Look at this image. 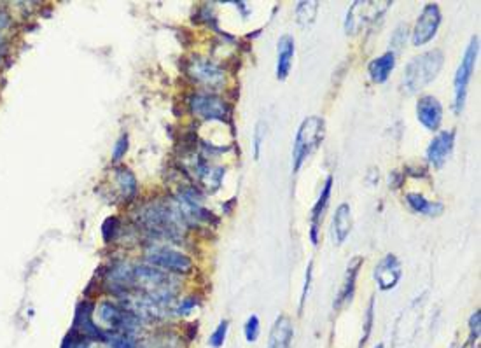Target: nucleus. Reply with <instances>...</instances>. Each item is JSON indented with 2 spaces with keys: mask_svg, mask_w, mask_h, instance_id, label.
I'll list each match as a JSON object with an SVG mask.
<instances>
[{
  "mask_svg": "<svg viewBox=\"0 0 481 348\" xmlns=\"http://www.w3.org/2000/svg\"><path fill=\"white\" fill-rule=\"evenodd\" d=\"M138 228L144 229L149 236L165 238V240H181V228L184 224L181 214L168 203L144 205L137 214Z\"/></svg>",
  "mask_w": 481,
  "mask_h": 348,
  "instance_id": "obj_1",
  "label": "nucleus"
},
{
  "mask_svg": "<svg viewBox=\"0 0 481 348\" xmlns=\"http://www.w3.org/2000/svg\"><path fill=\"white\" fill-rule=\"evenodd\" d=\"M444 64V54L441 49H431L415 56L408 61L403 76V88L408 95L418 93L422 88L431 84L438 78Z\"/></svg>",
  "mask_w": 481,
  "mask_h": 348,
  "instance_id": "obj_2",
  "label": "nucleus"
},
{
  "mask_svg": "<svg viewBox=\"0 0 481 348\" xmlns=\"http://www.w3.org/2000/svg\"><path fill=\"white\" fill-rule=\"evenodd\" d=\"M326 123L321 116H310L299 124L292 148V172H299L304 161L311 152L317 151L321 142L324 140Z\"/></svg>",
  "mask_w": 481,
  "mask_h": 348,
  "instance_id": "obj_3",
  "label": "nucleus"
},
{
  "mask_svg": "<svg viewBox=\"0 0 481 348\" xmlns=\"http://www.w3.org/2000/svg\"><path fill=\"white\" fill-rule=\"evenodd\" d=\"M394 2L385 0V2H374V0H357L350 6L345 20V32L348 35H355L359 32L366 30L373 23H376Z\"/></svg>",
  "mask_w": 481,
  "mask_h": 348,
  "instance_id": "obj_4",
  "label": "nucleus"
},
{
  "mask_svg": "<svg viewBox=\"0 0 481 348\" xmlns=\"http://www.w3.org/2000/svg\"><path fill=\"white\" fill-rule=\"evenodd\" d=\"M478 56H480V37L478 35H475V37L471 39V42H469L464 56H462V61H461V65H458L457 74H455V79H453L455 114H461V112L464 111L465 98H468L469 80H471L473 78V72H475V65H476V60H478Z\"/></svg>",
  "mask_w": 481,
  "mask_h": 348,
  "instance_id": "obj_5",
  "label": "nucleus"
},
{
  "mask_svg": "<svg viewBox=\"0 0 481 348\" xmlns=\"http://www.w3.org/2000/svg\"><path fill=\"white\" fill-rule=\"evenodd\" d=\"M146 263L153 268H160L170 273H189L193 261L182 252L170 247H153L146 252Z\"/></svg>",
  "mask_w": 481,
  "mask_h": 348,
  "instance_id": "obj_6",
  "label": "nucleus"
},
{
  "mask_svg": "<svg viewBox=\"0 0 481 348\" xmlns=\"http://www.w3.org/2000/svg\"><path fill=\"white\" fill-rule=\"evenodd\" d=\"M189 109L205 121H226L231 116L230 105L214 93H194L189 98Z\"/></svg>",
  "mask_w": 481,
  "mask_h": 348,
  "instance_id": "obj_7",
  "label": "nucleus"
},
{
  "mask_svg": "<svg viewBox=\"0 0 481 348\" xmlns=\"http://www.w3.org/2000/svg\"><path fill=\"white\" fill-rule=\"evenodd\" d=\"M184 71L194 83L203 84V86L210 88V90H219L224 84V80H226L222 68L218 67L214 61L207 60V58H191V60L186 61Z\"/></svg>",
  "mask_w": 481,
  "mask_h": 348,
  "instance_id": "obj_8",
  "label": "nucleus"
},
{
  "mask_svg": "<svg viewBox=\"0 0 481 348\" xmlns=\"http://www.w3.org/2000/svg\"><path fill=\"white\" fill-rule=\"evenodd\" d=\"M439 25H441V11H439V7L436 4H427L422 9L417 25L413 28V35H411L413 46L420 47L431 42L436 37V34H438Z\"/></svg>",
  "mask_w": 481,
  "mask_h": 348,
  "instance_id": "obj_9",
  "label": "nucleus"
},
{
  "mask_svg": "<svg viewBox=\"0 0 481 348\" xmlns=\"http://www.w3.org/2000/svg\"><path fill=\"white\" fill-rule=\"evenodd\" d=\"M374 280H376L378 289L380 291H391V289L398 287L399 280L403 277L401 263L394 254H387L380 263L376 265L373 273Z\"/></svg>",
  "mask_w": 481,
  "mask_h": 348,
  "instance_id": "obj_10",
  "label": "nucleus"
},
{
  "mask_svg": "<svg viewBox=\"0 0 481 348\" xmlns=\"http://www.w3.org/2000/svg\"><path fill=\"white\" fill-rule=\"evenodd\" d=\"M417 117L429 131H438L443 121V107L439 100L431 95L420 97L417 102Z\"/></svg>",
  "mask_w": 481,
  "mask_h": 348,
  "instance_id": "obj_11",
  "label": "nucleus"
},
{
  "mask_svg": "<svg viewBox=\"0 0 481 348\" xmlns=\"http://www.w3.org/2000/svg\"><path fill=\"white\" fill-rule=\"evenodd\" d=\"M455 145V130L450 131H439L434 138L429 144L427 152V161L432 164L434 168H441L444 164V161L448 160V156L451 155Z\"/></svg>",
  "mask_w": 481,
  "mask_h": 348,
  "instance_id": "obj_12",
  "label": "nucleus"
},
{
  "mask_svg": "<svg viewBox=\"0 0 481 348\" xmlns=\"http://www.w3.org/2000/svg\"><path fill=\"white\" fill-rule=\"evenodd\" d=\"M331 189H333V177L329 175V177L326 179L324 186H322V191H321V196H319L317 203H315L314 208H311L310 238L314 245L319 244V226H321L322 217H324V212H326V208H328L329 198H331Z\"/></svg>",
  "mask_w": 481,
  "mask_h": 348,
  "instance_id": "obj_13",
  "label": "nucleus"
},
{
  "mask_svg": "<svg viewBox=\"0 0 481 348\" xmlns=\"http://www.w3.org/2000/svg\"><path fill=\"white\" fill-rule=\"evenodd\" d=\"M292 58H295V39L291 35H282L277 47V79L285 80L291 74Z\"/></svg>",
  "mask_w": 481,
  "mask_h": 348,
  "instance_id": "obj_14",
  "label": "nucleus"
},
{
  "mask_svg": "<svg viewBox=\"0 0 481 348\" xmlns=\"http://www.w3.org/2000/svg\"><path fill=\"white\" fill-rule=\"evenodd\" d=\"M361 266H362V258H354L350 261V265H348L347 273H345V278H343V285H341L340 292H338L336 299H334V308L336 310H340L341 306H343L345 303L350 301L352 296H354L355 280H357V275H359V270H361Z\"/></svg>",
  "mask_w": 481,
  "mask_h": 348,
  "instance_id": "obj_15",
  "label": "nucleus"
},
{
  "mask_svg": "<svg viewBox=\"0 0 481 348\" xmlns=\"http://www.w3.org/2000/svg\"><path fill=\"white\" fill-rule=\"evenodd\" d=\"M292 336H295L292 322L285 315H282V317L275 320L273 328H271L268 348H291Z\"/></svg>",
  "mask_w": 481,
  "mask_h": 348,
  "instance_id": "obj_16",
  "label": "nucleus"
},
{
  "mask_svg": "<svg viewBox=\"0 0 481 348\" xmlns=\"http://www.w3.org/2000/svg\"><path fill=\"white\" fill-rule=\"evenodd\" d=\"M352 232V212L348 203H341L336 208L333 217V240L336 245H341Z\"/></svg>",
  "mask_w": 481,
  "mask_h": 348,
  "instance_id": "obj_17",
  "label": "nucleus"
},
{
  "mask_svg": "<svg viewBox=\"0 0 481 348\" xmlns=\"http://www.w3.org/2000/svg\"><path fill=\"white\" fill-rule=\"evenodd\" d=\"M394 67H396V54L392 53V51H387V53H384L381 56L374 58V60L368 65L369 78L373 79L376 84L385 83V80L391 78Z\"/></svg>",
  "mask_w": 481,
  "mask_h": 348,
  "instance_id": "obj_18",
  "label": "nucleus"
},
{
  "mask_svg": "<svg viewBox=\"0 0 481 348\" xmlns=\"http://www.w3.org/2000/svg\"><path fill=\"white\" fill-rule=\"evenodd\" d=\"M405 200H406V203L411 207V210L422 215H429V217H438V215H441L444 210L443 203L425 200V198L418 193H408Z\"/></svg>",
  "mask_w": 481,
  "mask_h": 348,
  "instance_id": "obj_19",
  "label": "nucleus"
},
{
  "mask_svg": "<svg viewBox=\"0 0 481 348\" xmlns=\"http://www.w3.org/2000/svg\"><path fill=\"white\" fill-rule=\"evenodd\" d=\"M116 184H117V189H119L121 198H123L124 201H130L138 191L137 179H135V175L131 174L130 168H124V167L116 168Z\"/></svg>",
  "mask_w": 481,
  "mask_h": 348,
  "instance_id": "obj_20",
  "label": "nucleus"
},
{
  "mask_svg": "<svg viewBox=\"0 0 481 348\" xmlns=\"http://www.w3.org/2000/svg\"><path fill=\"white\" fill-rule=\"evenodd\" d=\"M319 2H297L296 7V20L299 25H310L314 23L315 16H317Z\"/></svg>",
  "mask_w": 481,
  "mask_h": 348,
  "instance_id": "obj_21",
  "label": "nucleus"
},
{
  "mask_svg": "<svg viewBox=\"0 0 481 348\" xmlns=\"http://www.w3.org/2000/svg\"><path fill=\"white\" fill-rule=\"evenodd\" d=\"M119 228H121V222L116 215L105 219L104 224H102V236H104L105 244H111V241L116 240L117 233H119Z\"/></svg>",
  "mask_w": 481,
  "mask_h": 348,
  "instance_id": "obj_22",
  "label": "nucleus"
},
{
  "mask_svg": "<svg viewBox=\"0 0 481 348\" xmlns=\"http://www.w3.org/2000/svg\"><path fill=\"white\" fill-rule=\"evenodd\" d=\"M109 347L111 348H138V342L135 336L124 335V332H116L109 340Z\"/></svg>",
  "mask_w": 481,
  "mask_h": 348,
  "instance_id": "obj_23",
  "label": "nucleus"
},
{
  "mask_svg": "<svg viewBox=\"0 0 481 348\" xmlns=\"http://www.w3.org/2000/svg\"><path fill=\"white\" fill-rule=\"evenodd\" d=\"M408 40V25L401 23L396 27V30L392 32L391 35V47H392V53L396 54V51H401L403 47H405Z\"/></svg>",
  "mask_w": 481,
  "mask_h": 348,
  "instance_id": "obj_24",
  "label": "nucleus"
},
{
  "mask_svg": "<svg viewBox=\"0 0 481 348\" xmlns=\"http://www.w3.org/2000/svg\"><path fill=\"white\" fill-rule=\"evenodd\" d=\"M373 318H374V298H371L368 308H366L364 331H362V338H361V343H359V348L364 347L366 342H368V338H369V335H371V329H373Z\"/></svg>",
  "mask_w": 481,
  "mask_h": 348,
  "instance_id": "obj_25",
  "label": "nucleus"
},
{
  "mask_svg": "<svg viewBox=\"0 0 481 348\" xmlns=\"http://www.w3.org/2000/svg\"><path fill=\"white\" fill-rule=\"evenodd\" d=\"M245 338H247L249 343H254L258 342L259 338V317L258 315H251V317L247 318V322H245Z\"/></svg>",
  "mask_w": 481,
  "mask_h": 348,
  "instance_id": "obj_26",
  "label": "nucleus"
},
{
  "mask_svg": "<svg viewBox=\"0 0 481 348\" xmlns=\"http://www.w3.org/2000/svg\"><path fill=\"white\" fill-rule=\"evenodd\" d=\"M227 335V320L219 322L218 329L210 335V340H208V345L212 348H221L224 345V340H226Z\"/></svg>",
  "mask_w": 481,
  "mask_h": 348,
  "instance_id": "obj_27",
  "label": "nucleus"
},
{
  "mask_svg": "<svg viewBox=\"0 0 481 348\" xmlns=\"http://www.w3.org/2000/svg\"><path fill=\"white\" fill-rule=\"evenodd\" d=\"M130 138H128L126 133L121 135L119 138H117V142L114 144V151H112V161L114 163H117V161H121L124 157V155L128 152V148H130Z\"/></svg>",
  "mask_w": 481,
  "mask_h": 348,
  "instance_id": "obj_28",
  "label": "nucleus"
},
{
  "mask_svg": "<svg viewBox=\"0 0 481 348\" xmlns=\"http://www.w3.org/2000/svg\"><path fill=\"white\" fill-rule=\"evenodd\" d=\"M264 137H266V124L261 121V123H258V126H256L254 137H252V145H254V160H259L261 145H263Z\"/></svg>",
  "mask_w": 481,
  "mask_h": 348,
  "instance_id": "obj_29",
  "label": "nucleus"
},
{
  "mask_svg": "<svg viewBox=\"0 0 481 348\" xmlns=\"http://www.w3.org/2000/svg\"><path fill=\"white\" fill-rule=\"evenodd\" d=\"M198 306V299L194 298V296H191V298H186L182 299L181 303H179V306H175L174 311L175 315H187L191 313V310H194Z\"/></svg>",
  "mask_w": 481,
  "mask_h": 348,
  "instance_id": "obj_30",
  "label": "nucleus"
},
{
  "mask_svg": "<svg viewBox=\"0 0 481 348\" xmlns=\"http://www.w3.org/2000/svg\"><path fill=\"white\" fill-rule=\"evenodd\" d=\"M469 329H471V342H476L480 338V329H481V311L476 310L475 313L469 318Z\"/></svg>",
  "mask_w": 481,
  "mask_h": 348,
  "instance_id": "obj_31",
  "label": "nucleus"
},
{
  "mask_svg": "<svg viewBox=\"0 0 481 348\" xmlns=\"http://www.w3.org/2000/svg\"><path fill=\"white\" fill-rule=\"evenodd\" d=\"M311 271H314V261L308 263V268H307V278H304V285H303V292H301V303H299V311L303 310L304 306V301H307V294H308V289H310V282H311Z\"/></svg>",
  "mask_w": 481,
  "mask_h": 348,
  "instance_id": "obj_32",
  "label": "nucleus"
},
{
  "mask_svg": "<svg viewBox=\"0 0 481 348\" xmlns=\"http://www.w3.org/2000/svg\"><path fill=\"white\" fill-rule=\"evenodd\" d=\"M11 20L9 16H7V13H4L2 9H0V30H6L7 27H9Z\"/></svg>",
  "mask_w": 481,
  "mask_h": 348,
  "instance_id": "obj_33",
  "label": "nucleus"
},
{
  "mask_svg": "<svg viewBox=\"0 0 481 348\" xmlns=\"http://www.w3.org/2000/svg\"><path fill=\"white\" fill-rule=\"evenodd\" d=\"M374 348H385V347H384V343H380V345H376Z\"/></svg>",
  "mask_w": 481,
  "mask_h": 348,
  "instance_id": "obj_34",
  "label": "nucleus"
},
{
  "mask_svg": "<svg viewBox=\"0 0 481 348\" xmlns=\"http://www.w3.org/2000/svg\"><path fill=\"white\" fill-rule=\"evenodd\" d=\"M0 58H2V54H0Z\"/></svg>",
  "mask_w": 481,
  "mask_h": 348,
  "instance_id": "obj_35",
  "label": "nucleus"
}]
</instances>
